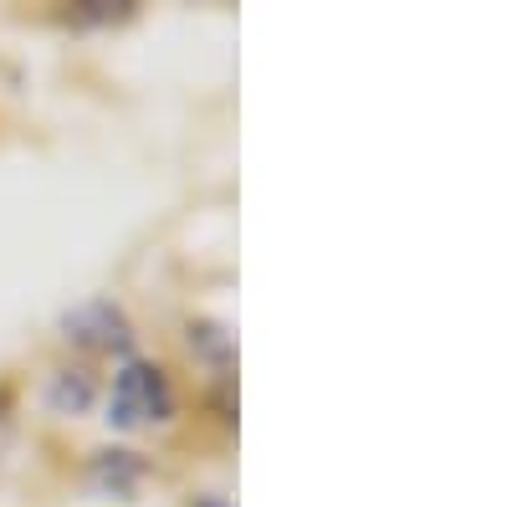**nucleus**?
I'll return each instance as SVG.
<instances>
[{
	"instance_id": "nucleus-6",
	"label": "nucleus",
	"mask_w": 512,
	"mask_h": 507,
	"mask_svg": "<svg viewBox=\"0 0 512 507\" xmlns=\"http://www.w3.org/2000/svg\"><path fill=\"white\" fill-rule=\"evenodd\" d=\"M200 507H226V502H200Z\"/></svg>"
},
{
	"instance_id": "nucleus-1",
	"label": "nucleus",
	"mask_w": 512,
	"mask_h": 507,
	"mask_svg": "<svg viewBox=\"0 0 512 507\" xmlns=\"http://www.w3.org/2000/svg\"><path fill=\"white\" fill-rule=\"evenodd\" d=\"M175 415V385L159 364H123L113 379V395H108V420L118 431H144V426H164Z\"/></svg>"
},
{
	"instance_id": "nucleus-2",
	"label": "nucleus",
	"mask_w": 512,
	"mask_h": 507,
	"mask_svg": "<svg viewBox=\"0 0 512 507\" xmlns=\"http://www.w3.org/2000/svg\"><path fill=\"white\" fill-rule=\"evenodd\" d=\"M62 333H67V344L77 349H88V354H123L128 349V318L113 308V303H82L62 318Z\"/></svg>"
},
{
	"instance_id": "nucleus-5",
	"label": "nucleus",
	"mask_w": 512,
	"mask_h": 507,
	"mask_svg": "<svg viewBox=\"0 0 512 507\" xmlns=\"http://www.w3.org/2000/svg\"><path fill=\"white\" fill-rule=\"evenodd\" d=\"M139 472H144V467L134 461V451H103V456H98V482L113 487V492H123Z\"/></svg>"
},
{
	"instance_id": "nucleus-3",
	"label": "nucleus",
	"mask_w": 512,
	"mask_h": 507,
	"mask_svg": "<svg viewBox=\"0 0 512 507\" xmlns=\"http://www.w3.org/2000/svg\"><path fill=\"white\" fill-rule=\"evenodd\" d=\"M47 405L62 410V415H82L93 405V374L88 369H62L52 379V390H47Z\"/></svg>"
},
{
	"instance_id": "nucleus-4",
	"label": "nucleus",
	"mask_w": 512,
	"mask_h": 507,
	"mask_svg": "<svg viewBox=\"0 0 512 507\" xmlns=\"http://www.w3.org/2000/svg\"><path fill=\"white\" fill-rule=\"evenodd\" d=\"M190 349H195V354H205L216 369H231V359H236L231 333H226V328H216V323H190Z\"/></svg>"
}]
</instances>
